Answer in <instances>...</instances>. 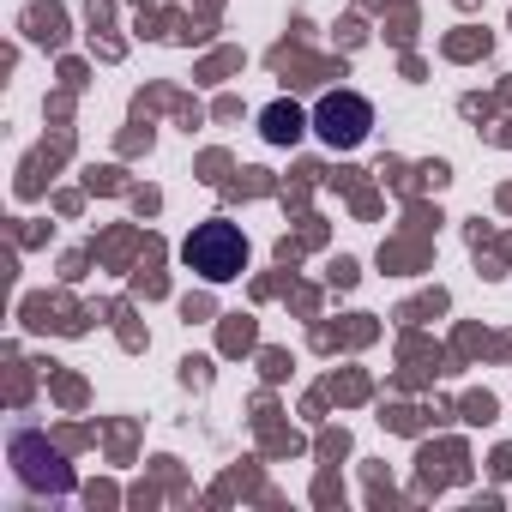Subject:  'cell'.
Masks as SVG:
<instances>
[{
	"label": "cell",
	"mask_w": 512,
	"mask_h": 512,
	"mask_svg": "<svg viewBox=\"0 0 512 512\" xmlns=\"http://www.w3.org/2000/svg\"><path fill=\"white\" fill-rule=\"evenodd\" d=\"M181 260H187V272H199L205 284H229V278L247 272V235H241L235 223H223V217L193 223V235L181 241Z\"/></svg>",
	"instance_id": "6da1fadb"
},
{
	"label": "cell",
	"mask_w": 512,
	"mask_h": 512,
	"mask_svg": "<svg viewBox=\"0 0 512 512\" xmlns=\"http://www.w3.org/2000/svg\"><path fill=\"white\" fill-rule=\"evenodd\" d=\"M368 127H374V103L356 97V91H326V97L314 103V133H320L332 151H356V145L368 139Z\"/></svg>",
	"instance_id": "7a4b0ae2"
},
{
	"label": "cell",
	"mask_w": 512,
	"mask_h": 512,
	"mask_svg": "<svg viewBox=\"0 0 512 512\" xmlns=\"http://www.w3.org/2000/svg\"><path fill=\"white\" fill-rule=\"evenodd\" d=\"M13 470L25 488H49V494H73V470L61 464V452H43L37 434H19L13 440Z\"/></svg>",
	"instance_id": "3957f363"
},
{
	"label": "cell",
	"mask_w": 512,
	"mask_h": 512,
	"mask_svg": "<svg viewBox=\"0 0 512 512\" xmlns=\"http://www.w3.org/2000/svg\"><path fill=\"white\" fill-rule=\"evenodd\" d=\"M260 133H266L272 145H296V139H302V109H296V103H272V109L260 115Z\"/></svg>",
	"instance_id": "277c9868"
}]
</instances>
